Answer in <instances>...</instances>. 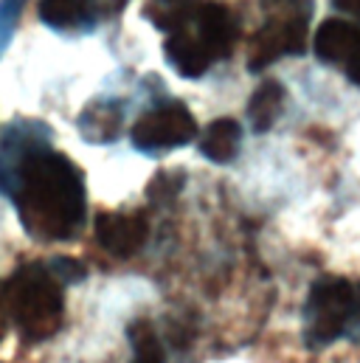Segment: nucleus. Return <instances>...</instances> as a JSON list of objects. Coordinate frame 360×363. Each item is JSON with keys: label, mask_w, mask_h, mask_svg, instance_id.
Returning <instances> with one entry per match:
<instances>
[{"label": "nucleus", "mask_w": 360, "mask_h": 363, "mask_svg": "<svg viewBox=\"0 0 360 363\" xmlns=\"http://www.w3.org/2000/svg\"><path fill=\"white\" fill-rule=\"evenodd\" d=\"M0 191L14 203L20 225L37 242H68L85 228V175L48 144V127L37 121H20L3 133Z\"/></svg>", "instance_id": "f257e3e1"}, {"label": "nucleus", "mask_w": 360, "mask_h": 363, "mask_svg": "<svg viewBox=\"0 0 360 363\" xmlns=\"http://www.w3.org/2000/svg\"><path fill=\"white\" fill-rule=\"evenodd\" d=\"M6 318L26 344H43L62 330L65 284L45 262H26L3 284Z\"/></svg>", "instance_id": "f03ea898"}, {"label": "nucleus", "mask_w": 360, "mask_h": 363, "mask_svg": "<svg viewBox=\"0 0 360 363\" xmlns=\"http://www.w3.org/2000/svg\"><path fill=\"white\" fill-rule=\"evenodd\" d=\"M341 338L360 347V279L324 273L304 301V341L307 350H324Z\"/></svg>", "instance_id": "7ed1b4c3"}, {"label": "nucleus", "mask_w": 360, "mask_h": 363, "mask_svg": "<svg viewBox=\"0 0 360 363\" xmlns=\"http://www.w3.org/2000/svg\"><path fill=\"white\" fill-rule=\"evenodd\" d=\"M197 135V121L189 113L186 104L167 101L152 110H147L135 124H133V147L147 152V155H161L167 150L186 147Z\"/></svg>", "instance_id": "20e7f679"}, {"label": "nucleus", "mask_w": 360, "mask_h": 363, "mask_svg": "<svg viewBox=\"0 0 360 363\" xmlns=\"http://www.w3.org/2000/svg\"><path fill=\"white\" fill-rule=\"evenodd\" d=\"M150 237L147 211H101L96 217V242L116 259L135 257Z\"/></svg>", "instance_id": "39448f33"}, {"label": "nucleus", "mask_w": 360, "mask_h": 363, "mask_svg": "<svg viewBox=\"0 0 360 363\" xmlns=\"http://www.w3.org/2000/svg\"><path fill=\"white\" fill-rule=\"evenodd\" d=\"M194 34L197 40L206 45V51L217 60L231 54V45L237 43V23L231 17V11L220 3H200L197 14H194Z\"/></svg>", "instance_id": "423d86ee"}, {"label": "nucleus", "mask_w": 360, "mask_h": 363, "mask_svg": "<svg viewBox=\"0 0 360 363\" xmlns=\"http://www.w3.org/2000/svg\"><path fill=\"white\" fill-rule=\"evenodd\" d=\"M304 23L293 20L284 26H273L268 31H262L257 37V45L251 51V68L262 71L265 65H270L273 60H279L281 54H298L304 45Z\"/></svg>", "instance_id": "0eeeda50"}, {"label": "nucleus", "mask_w": 360, "mask_h": 363, "mask_svg": "<svg viewBox=\"0 0 360 363\" xmlns=\"http://www.w3.org/2000/svg\"><path fill=\"white\" fill-rule=\"evenodd\" d=\"M358 45L360 28H355L352 23H341V20L321 23V28L315 31V43H313L315 54L332 65H347Z\"/></svg>", "instance_id": "6e6552de"}, {"label": "nucleus", "mask_w": 360, "mask_h": 363, "mask_svg": "<svg viewBox=\"0 0 360 363\" xmlns=\"http://www.w3.org/2000/svg\"><path fill=\"white\" fill-rule=\"evenodd\" d=\"M242 144V127L234 118L211 121L200 135V152L214 164H231Z\"/></svg>", "instance_id": "1a4fd4ad"}, {"label": "nucleus", "mask_w": 360, "mask_h": 363, "mask_svg": "<svg viewBox=\"0 0 360 363\" xmlns=\"http://www.w3.org/2000/svg\"><path fill=\"white\" fill-rule=\"evenodd\" d=\"M121 121H124V113L118 101H93L79 116V130L93 144H107L118 138Z\"/></svg>", "instance_id": "9d476101"}, {"label": "nucleus", "mask_w": 360, "mask_h": 363, "mask_svg": "<svg viewBox=\"0 0 360 363\" xmlns=\"http://www.w3.org/2000/svg\"><path fill=\"white\" fill-rule=\"evenodd\" d=\"M45 26L60 31H74L93 23V3L90 0H40L37 6Z\"/></svg>", "instance_id": "9b49d317"}, {"label": "nucleus", "mask_w": 360, "mask_h": 363, "mask_svg": "<svg viewBox=\"0 0 360 363\" xmlns=\"http://www.w3.org/2000/svg\"><path fill=\"white\" fill-rule=\"evenodd\" d=\"M284 107V88L281 82L270 79L265 85H259L251 101H248V121H251V130L254 133H268L270 127L276 124L279 113Z\"/></svg>", "instance_id": "f8f14e48"}, {"label": "nucleus", "mask_w": 360, "mask_h": 363, "mask_svg": "<svg viewBox=\"0 0 360 363\" xmlns=\"http://www.w3.org/2000/svg\"><path fill=\"white\" fill-rule=\"evenodd\" d=\"M203 0H147L144 14L152 20L155 28L161 31H178L191 23Z\"/></svg>", "instance_id": "ddd939ff"}, {"label": "nucleus", "mask_w": 360, "mask_h": 363, "mask_svg": "<svg viewBox=\"0 0 360 363\" xmlns=\"http://www.w3.org/2000/svg\"><path fill=\"white\" fill-rule=\"evenodd\" d=\"M127 338L133 347V361L130 363H167L164 341L150 318H135L127 327Z\"/></svg>", "instance_id": "4468645a"}, {"label": "nucleus", "mask_w": 360, "mask_h": 363, "mask_svg": "<svg viewBox=\"0 0 360 363\" xmlns=\"http://www.w3.org/2000/svg\"><path fill=\"white\" fill-rule=\"evenodd\" d=\"M180 189H183V172H158L150 183L147 194L155 203H167V200H172L178 194Z\"/></svg>", "instance_id": "2eb2a0df"}, {"label": "nucleus", "mask_w": 360, "mask_h": 363, "mask_svg": "<svg viewBox=\"0 0 360 363\" xmlns=\"http://www.w3.org/2000/svg\"><path fill=\"white\" fill-rule=\"evenodd\" d=\"M23 3L26 0H0V54H3L6 43H9V37H11L14 26H17V17L23 11Z\"/></svg>", "instance_id": "dca6fc26"}, {"label": "nucleus", "mask_w": 360, "mask_h": 363, "mask_svg": "<svg viewBox=\"0 0 360 363\" xmlns=\"http://www.w3.org/2000/svg\"><path fill=\"white\" fill-rule=\"evenodd\" d=\"M48 268L57 273V279H60L65 287H68V284H77V281H82V279L88 276V271H85L82 262L68 259V257H57V259H51Z\"/></svg>", "instance_id": "f3484780"}, {"label": "nucleus", "mask_w": 360, "mask_h": 363, "mask_svg": "<svg viewBox=\"0 0 360 363\" xmlns=\"http://www.w3.org/2000/svg\"><path fill=\"white\" fill-rule=\"evenodd\" d=\"M347 71H349V79L355 82L360 88V45L355 48V54L349 57V62H347Z\"/></svg>", "instance_id": "a211bd4d"}, {"label": "nucleus", "mask_w": 360, "mask_h": 363, "mask_svg": "<svg viewBox=\"0 0 360 363\" xmlns=\"http://www.w3.org/2000/svg\"><path fill=\"white\" fill-rule=\"evenodd\" d=\"M341 11H347V14H355V17H360V0H332Z\"/></svg>", "instance_id": "6ab92c4d"}, {"label": "nucleus", "mask_w": 360, "mask_h": 363, "mask_svg": "<svg viewBox=\"0 0 360 363\" xmlns=\"http://www.w3.org/2000/svg\"><path fill=\"white\" fill-rule=\"evenodd\" d=\"M6 327H9V318H6V301H3V284H0V341L6 335Z\"/></svg>", "instance_id": "aec40b11"}]
</instances>
